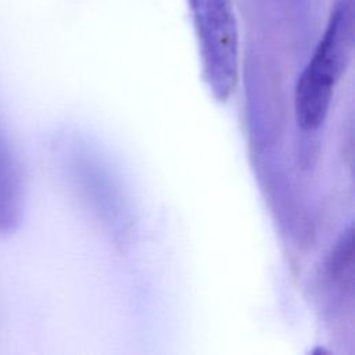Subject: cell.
<instances>
[{
    "label": "cell",
    "instance_id": "cell-1",
    "mask_svg": "<svg viewBox=\"0 0 355 355\" xmlns=\"http://www.w3.org/2000/svg\"><path fill=\"white\" fill-rule=\"evenodd\" d=\"M354 37V0H337L324 32L295 85L294 112L302 130H316L326 121L334 86L349 65Z\"/></svg>",
    "mask_w": 355,
    "mask_h": 355
},
{
    "label": "cell",
    "instance_id": "cell-2",
    "mask_svg": "<svg viewBox=\"0 0 355 355\" xmlns=\"http://www.w3.org/2000/svg\"><path fill=\"white\" fill-rule=\"evenodd\" d=\"M198 43L204 80L218 101L239 80V31L232 0H187Z\"/></svg>",
    "mask_w": 355,
    "mask_h": 355
},
{
    "label": "cell",
    "instance_id": "cell-3",
    "mask_svg": "<svg viewBox=\"0 0 355 355\" xmlns=\"http://www.w3.org/2000/svg\"><path fill=\"white\" fill-rule=\"evenodd\" d=\"M22 191L11 154L0 141V234L14 232L21 220Z\"/></svg>",
    "mask_w": 355,
    "mask_h": 355
}]
</instances>
